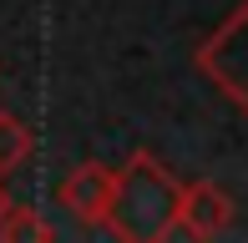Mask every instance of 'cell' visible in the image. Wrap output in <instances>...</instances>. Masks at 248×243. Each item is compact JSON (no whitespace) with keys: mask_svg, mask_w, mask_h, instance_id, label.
Returning <instances> with one entry per match:
<instances>
[{"mask_svg":"<svg viewBox=\"0 0 248 243\" xmlns=\"http://www.w3.org/2000/svg\"><path fill=\"white\" fill-rule=\"evenodd\" d=\"M107 203H111V167H101V162L71 167V178L61 182V208L66 213H71L81 228H101Z\"/></svg>","mask_w":248,"mask_h":243,"instance_id":"cell-4","label":"cell"},{"mask_svg":"<svg viewBox=\"0 0 248 243\" xmlns=\"http://www.w3.org/2000/svg\"><path fill=\"white\" fill-rule=\"evenodd\" d=\"M20 238H36V243H46L56 238V228L51 223H41L36 218V208H26V203H0V243H20Z\"/></svg>","mask_w":248,"mask_h":243,"instance_id":"cell-6","label":"cell"},{"mask_svg":"<svg viewBox=\"0 0 248 243\" xmlns=\"http://www.w3.org/2000/svg\"><path fill=\"white\" fill-rule=\"evenodd\" d=\"M228 223H233V197H228V187H218L213 178L183 182L177 228H183L187 238H218V233H228Z\"/></svg>","mask_w":248,"mask_h":243,"instance_id":"cell-3","label":"cell"},{"mask_svg":"<svg viewBox=\"0 0 248 243\" xmlns=\"http://www.w3.org/2000/svg\"><path fill=\"white\" fill-rule=\"evenodd\" d=\"M31 152H36V132H31L26 117L0 112V178H10L16 167H26Z\"/></svg>","mask_w":248,"mask_h":243,"instance_id":"cell-5","label":"cell"},{"mask_svg":"<svg viewBox=\"0 0 248 243\" xmlns=\"http://www.w3.org/2000/svg\"><path fill=\"white\" fill-rule=\"evenodd\" d=\"M177 203L183 182L172 167L152 152H132L127 167H111V203L101 228L122 243H162L177 233Z\"/></svg>","mask_w":248,"mask_h":243,"instance_id":"cell-1","label":"cell"},{"mask_svg":"<svg viewBox=\"0 0 248 243\" xmlns=\"http://www.w3.org/2000/svg\"><path fill=\"white\" fill-rule=\"evenodd\" d=\"M193 61H198V71L248 117V0L233 5V15L198 46Z\"/></svg>","mask_w":248,"mask_h":243,"instance_id":"cell-2","label":"cell"}]
</instances>
